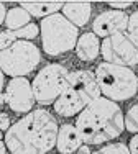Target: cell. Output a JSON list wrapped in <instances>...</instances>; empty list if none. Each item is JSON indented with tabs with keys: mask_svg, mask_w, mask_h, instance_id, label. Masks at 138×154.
<instances>
[{
	"mask_svg": "<svg viewBox=\"0 0 138 154\" xmlns=\"http://www.w3.org/2000/svg\"><path fill=\"white\" fill-rule=\"evenodd\" d=\"M17 41V36L15 33L12 30H5L0 33V51L5 49V48H8L10 45H13V43Z\"/></svg>",
	"mask_w": 138,
	"mask_h": 154,
	"instance_id": "20",
	"label": "cell"
},
{
	"mask_svg": "<svg viewBox=\"0 0 138 154\" xmlns=\"http://www.w3.org/2000/svg\"><path fill=\"white\" fill-rule=\"evenodd\" d=\"M0 154H7V146H5V141L0 139Z\"/></svg>",
	"mask_w": 138,
	"mask_h": 154,
	"instance_id": "26",
	"label": "cell"
},
{
	"mask_svg": "<svg viewBox=\"0 0 138 154\" xmlns=\"http://www.w3.org/2000/svg\"><path fill=\"white\" fill-rule=\"evenodd\" d=\"M130 2H138V0H130Z\"/></svg>",
	"mask_w": 138,
	"mask_h": 154,
	"instance_id": "31",
	"label": "cell"
},
{
	"mask_svg": "<svg viewBox=\"0 0 138 154\" xmlns=\"http://www.w3.org/2000/svg\"><path fill=\"white\" fill-rule=\"evenodd\" d=\"M76 54L81 61L92 62L100 54V41L96 33H84L76 41Z\"/></svg>",
	"mask_w": 138,
	"mask_h": 154,
	"instance_id": "13",
	"label": "cell"
},
{
	"mask_svg": "<svg viewBox=\"0 0 138 154\" xmlns=\"http://www.w3.org/2000/svg\"><path fill=\"white\" fill-rule=\"evenodd\" d=\"M123 125H125L127 131L130 133H138V103L127 112V116H123Z\"/></svg>",
	"mask_w": 138,
	"mask_h": 154,
	"instance_id": "16",
	"label": "cell"
},
{
	"mask_svg": "<svg viewBox=\"0 0 138 154\" xmlns=\"http://www.w3.org/2000/svg\"><path fill=\"white\" fill-rule=\"evenodd\" d=\"M13 33H15L17 39H27V41H31V39H35L36 36H38L39 26L30 21V23H27L25 26H21L20 30H15Z\"/></svg>",
	"mask_w": 138,
	"mask_h": 154,
	"instance_id": "17",
	"label": "cell"
},
{
	"mask_svg": "<svg viewBox=\"0 0 138 154\" xmlns=\"http://www.w3.org/2000/svg\"><path fill=\"white\" fill-rule=\"evenodd\" d=\"M76 130L84 144L96 146L112 141L125 130L122 108L117 105V102L99 95L79 113L76 120Z\"/></svg>",
	"mask_w": 138,
	"mask_h": 154,
	"instance_id": "2",
	"label": "cell"
},
{
	"mask_svg": "<svg viewBox=\"0 0 138 154\" xmlns=\"http://www.w3.org/2000/svg\"><path fill=\"white\" fill-rule=\"evenodd\" d=\"M56 118L48 110L28 112L5 133V146L10 154H46L56 146Z\"/></svg>",
	"mask_w": 138,
	"mask_h": 154,
	"instance_id": "1",
	"label": "cell"
},
{
	"mask_svg": "<svg viewBox=\"0 0 138 154\" xmlns=\"http://www.w3.org/2000/svg\"><path fill=\"white\" fill-rule=\"evenodd\" d=\"M31 82L23 77H13L5 89V103L15 113H28L35 107Z\"/></svg>",
	"mask_w": 138,
	"mask_h": 154,
	"instance_id": "9",
	"label": "cell"
},
{
	"mask_svg": "<svg viewBox=\"0 0 138 154\" xmlns=\"http://www.w3.org/2000/svg\"><path fill=\"white\" fill-rule=\"evenodd\" d=\"M69 84V71L63 64H48L35 75L31 82L35 100L41 105H49L64 92Z\"/></svg>",
	"mask_w": 138,
	"mask_h": 154,
	"instance_id": "7",
	"label": "cell"
},
{
	"mask_svg": "<svg viewBox=\"0 0 138 154\" xmlns=\"http://www.w3.org/2000/svg\"><path fill=\"white\" fill-rule=\"evenodd\" d=\"M3 102H5V97H2V95H0V103H3Z\"/></svg>",
	"mask_w": 138,
	"mask_h": 154,
	"instance_id": "28",
	"label": "cell"
},
{
	"mask_svg": "<svg viewBox=\"0 0 138 154\" xmlns=\"http://www.w3.org/2000/svg\"><path fill=\"white\" fill-rule=\"evenodd\" d=\"M82 144V139L79 136L77 130L74 125H61L58 128V136H56V146L59 154H74Z\"/></svg>",
	"mask_w": 138,
	"mask_h": 154,
	"instance_id": "11",
	"label": "cell"
},
{
	"mask_svg": "<svg viewBox=\"0 0 138 154\" xmlns=\"http://www.w3.org/2000/svg\"><path fill=\"white\" fill-rule=\"evenodd\" d=\"M100 95V89L94 72L74 71L69 72V84L64 92L53 102L54 112L61 116H74L84 110L89 102Z\"/></svg>",
	"mask_w": 138,
	"mask_h": 154,
	"instance_id": "3",
	"label": "cell"
},
{
	"mask_svg": "<svg viewBox=\"0 0 138 154\" xmlns=\"http://www.w3.org/2000/svg\"><path fill=\"white\" fill-rule=\"evenodd\" d=\"M5 13H7V8H5V5L0 2V25L3 23V20H5Z\"/></svg>",
	"mask_w": 138,
	"mask_h": 154,
	"instance_id": "25",
	"label": "cell"
},
{
	"mask_svg": "<svg viewBox=\"0 0 138 154\" xmlns=\"http://www.w3.org/2000/svg\"><path fill=\"white\" fill-rule=\"evenodd\" d=\"M100 56L105 62L118 66H132L138 64V41L128 36L127 31H117L114 35L104 38L100 45Z\"/></svg>",
	"mask_w": 138,
	"mask_h": 154,
	"instance_id": "8",
	"label": "cell"
},
{
	"mask_svg": "<svg viewBox=\"0 0 138 154\" xmlns=\"http://www.w3.org/2000/svg\"><path fill=\"white\" fill-rule=\"evenodd\" d=\"M102 2H110V0H102Z\"/></svg>",
	"mask_w": 138,
	"mask_h": 154,
	"instance_id": "30",
	"label": "cell"
},
{
	"mask_svg": "<svg viewBox=\"0 0 138 154\" xmlns=\"http://www.w3.org/2000/svg\"><path fill=\"white\" fill-rule=\"evenodd\" d=\"M90 154H130V149L125 143H114V144L104 146Z\"/></svg>",
	"mask_w": 138,
	"mask_h": 154,
	"instance_id": "18",
	"label": "cell"
},
{
	"mask_svg": "<svg viewBox=\"0 0 138 154\" xmlns=\"http://www.w3.org/2000/svg\"><path fill=\"white\" fill-rule=\"evenodd\" d=\"M128 149H130V154H138V134H135L128 143Z\"/></svg>",
	"mask_w": 138,
	"mask_h": 154,
	"instance_id": "23",
	"label": "cell"
},
{
	"mask_svg": "<svg viewBox=\"0 0 138 154\" xmlns=\"http://www.w3.org/2000/svg\"><path fill=\"white\" fill-rule=\"evenodd\" d=\"M3 84H5V79H3V72H2V69H0V92H2V89H3Z\"/></svg>",
	"mask_w": 138,
	"mask_h": 154,
	"instance_id": "27",
	"label": "cell"
},
{
	"mask_svg": "<svg viewBox=\"0 0 138 154\" xmlns=\"http://www.w3.org/2000/svg\"><path fill=\"white\" fill-rule=\"evenodd\" d=\"M136 94H138V85H136Z\"/></svg>",
	"mask_w": 138,
	"mask_h": 154,
	"instance_id": "32",
	"label": "cell"
},
{
	"mask_svg": "<svg viewBox=\"0 0 138 154\" xmlns=\"http://www.w3.org/2000/svg\"><path fill=\"white\" fill-rule=\"evenodd\" d=\"M127 21H128V15L123 10H105L96 17L92 23V33H96L99 38H107L117 31H125Z\"/></svg>",
	"mask_w": 138,
	"mask_h": 154,
	"instance_id": "10",
	"label": "cell"
},
{
	"mask_svg": "<svg viewBox=\"0 0 138 154\" xmlns=\"http://www.w3.org/2000/svg\"><path fill=\"white\" fill-rule=\"evenodd\" d=\"M30 21H31V15L23 7H13V8L7 10L3 23H5L7 30L15 31V30H20L21 26H25L27 23H30Z\"/></svg>",
	"mask_w": 138,
	"mask_h": 154,
	"instance_id": "15",
	"label": "cell"
},
{
	"mask_svg": "<svg viewBox=\"0 0 138 154\" xmlns=\"http://www.w3.org/2000/svg\"><path fill=\"white\" fill-rule=\"evenodd\" d=\"M107 3L115 10H125V8H128V7L133 5V2H130V0H110V2H107Z\"/></svg>",
	"mask_w": 138,
	"mask_h": 154,
	"instance_id": "21",
	"label": "cell"
},
{
	"mask_svg": "<svg viewBox=\"0 0 138 154\" xmlns=\"http://www.w3.org/2000/svg\"><path fill=\"white\" fill-rule=\"evenodd\" d=\"M20 2H27V0H20Z\"/></svg>",
	"mask_w": 138,
	"mask_h": 154,
	"instance_id": "33",
	"label": "cell"
},
{
	"mask_svg": "<svg viewBox=\"0 0 138 154\" xmlns=\"http://www.w3.org/2000/svg\"><path fill=\"white\" fill-rule=\"evenodd\" d=\"M127 33L128 36H132L135 41H138V10L133 12L132 15H128V21H127Z\"/></svg>",
	"mask_w": 138,
	"mask_h": 154,
	"instance_id": "19",
	"label": "cell"
},
{
	"mask_svg": "<svg viewBox=\"0 0 138 154\" xmlns=\"http://www.w3.org/2000/svg\"><path fill=\"white\" fill-rule=\"evenodd\" d=\"M43 51L48 56H61L76 48L79 38V28L61 13H53L39 23Z\"/></svg>",
	"mask_w": 138,
	"mask_h": 154,
	"instance_id": "5",
	"label": "cell"
},
{
	"mask_svg": "<svg viewBox=\"0 0 138 154\" xmlns=\"http://www.w3.org/2000/svg\"><path fill=\"white\" fill-rule=\"evenodd\" d=\"M61 2H63V0H61ZM67 2H71V0H67Z\"/></svg>",
	"mask_w": 138,
	"mask_h": 154,
	"instance_id": "34",
	"label": "cell"
},
{
	"mask_svg": "<svg viewBox=\"0 0 138 154\" xmlns=\"http://www.w3.org/2000/svg\"><path fill=\"white\" fill-rule=\"evenodd\" d=\"M76 154H90V148H89V144H84V143H82V144L79 146V149L76 151Z\"/></svg>",
	"mask_w": 138,
	"mask_h": 154,
	"instance_id": "24",
	"label": "cell"
},
{
	"mask_svg": "<svg viewBox=\"0 0 138 154\" xmlns=\"http://www.w3.org/2000/svg\"><path fill=\"white\" fill-rule=\"evenodd\" d=\"M8 128H10V116H8V113L2 112L0 113V130L7 131Z\"/></svg>",
	"mask_w": 138,
	"mask_h": 154,
	"instance_id": "22",
	"label": "cell"
},
{
	"mask_svg": "<svg viewBox=\"0 0 138 154\" xmlns=\"http://www.w3.org/2000/svg\"><path fill=\"white\" fill-rule=\"evenodd\" d=\"M96 80L104 97L114 102H123L136 95L138 77L127 66L100 62L96 67Z\"/></svg>",
	"mask_w": 138,
	"mask_h": 154,
	"instance_id": "4",
	"label": "cell"
},
{
	"mask_svg": "<svg viewBox=\"0 0 138 154\" xmlns=\"http://www.w3.org/2000/svg\"><path fill=\"white\" fill-rule=\"evenodd\" d=\"M64 3L61 0H27L20 2V7H23L31 17L36 18H45L53 13H58L63 8Z\"/></svg>",
	"mask_w": 138,
	"mask_h": 154,
	"instance_id": "14",
	"label": "cell"
},
{
	"mask_svg": "<svg viewBox=\"0 0 138 154\" xmlns=\"http://www.w3.org/2000/svg\"><path fill=\"white\" fill-rule=\"evenodd\" d=\"M41 61V51L31 41L21 39L0 51V69L10 77H23L35 71Z\"/></svg>",
	"mask_w": 138,
	"mask_h": 154,
	"instance_id": "6",
	"label": "cell"
},
{
	"mask_svg": "<svg viewBox=\"0 0 138 154\" xmlns=\"http://www.w3.org/2000/svg\"><path fill=\"white\" fill-rule=\"evenodd\" d=\"M3 138V133H2V130H0V139H2Z\"/></svg>",
	"mask_w": 138,
	"mask_h": 154,
	"instance_id": "29",
	"label": "cell"
},
{
	"mask_svg": "<svg viewBox=\"0 0 138 154\" xmlns=\"http://www.w3.org/2000/svg\"><path fill=\"white\" fill-rule=\"evenodd\" d=\"M63 15L76 26H86L92 13V7L87 0H71L69 3L63 5Z\"/></svg>",
	"mask_w": 138,
	"mask_h": 154,
	"instance_id": "12",
	"label": "cell"
}]
</instances>
